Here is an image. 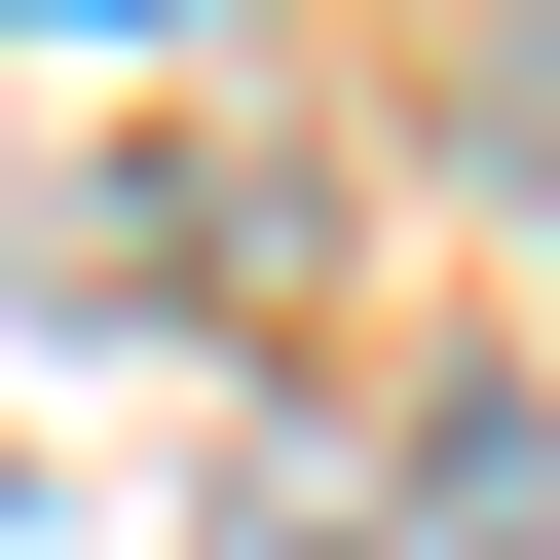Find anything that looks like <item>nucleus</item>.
I'll list each match as a JSON object with an SVG mask.
<instances>
[{
	"label": "nucleus",
	"instance_id": "f257e3e1",
	"mask_svg": "<svg viewBox=\"0 0 560 560\" xmlns=\"http://www.w3.org/2000/svg\"><path fill=\"white\" fill-rule=\"evenodd\" d=\"M411 560H560V411H411Z\"/></svg>",
	"mask_w": 560,
	"mask_h": 560
}]
</instances>
